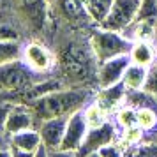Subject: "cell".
Listing matches in <instances>:
<instances>
[{"mask_svg": "<svg viewBox=\"0 0 157 157\" xmlns=\"http://www.w3.org/2000/svg\"><path fill=\"white\" fill-rule=\"evenodd\" d=\"M88 34L90 32L72 30L50 23L44 43H48L55 51L57 64L53 76L62 79L67 86L97 90L99 60L90 46Z\"/></svg>", "mask_w": 157, "mask_h": 157, "instance_id": "obj_1", "label": "cell"}, {"mask_svg": "<svg viewBox=\"0 0 157 157\" xmlns=\"http://www.w3.org/2000/svg\"><path fill=\"white\" fill-rule=\"evenodd\" d=\"M94 88H79V86H62L53 92L43 95L41 99L30 104V109L34 111L39 124L48 118L55 117H71L76 111H81L83 108L95 97Z\"/></svg>", "mask_w": 157, "mask_h": 157, "instance_id": "obj_2", "label": "cell"}, {"mask_svg": "<svg viewBox=\"0 0 157 157\" xmlns=\"http://www.w3.org/2000/svg\"><path fill=\"white\" fill-rule=\"evenodd\" d=\"M50 23L81 32L97 27L86 11L85 0H53L50 4Z\"/></svg>", "mask_w": 157, "mask_h": 157, "instance_id": "obj_3", "label": "cell"}, {"mask_svg": "<svg viewBox=\"0 0 157 157\" xmlns=\"http://www.w3.org/2000/svg\"><path fill=\"white\" fill-rule=\"evenodd\" d=\"M88 41L99 62H106L109 58L129 55L132 48V41L124 32H115L102 27H94L88 34Z\"/></svg>", "mask_w": 157, "mask_h": 157, "instance_id": "obj_4", "label": "cell"}, {"mask_svg": "<svg viewBox=\"0 0 157 157\" xmlns=\"http://www.w3.org/2000/svg\"><path fill=\"white\" fill-rule=\"evenodd\" d=\"M18 11L30 32V39L46 37L50 27V2L48 0H9Z\"/></svg>", "mask_w": 157, "mask_h": 157, "instance_id": "obj_5", "label": "cell"}, {"mask_svg": "<svg viewBox=\"0 0 157 157\" xmlns=\"http://www.w3.org/2000/svg\"><path fill=\"white\" fill-rule=\"evenodd\" d=\"M44 78H48V76L39 74L34 69H30L21 58L6 62V64L0 65V95L20 92V90L34 85Z\"/></svg>", "mask_w": 157, "mask_h": 157, "instance_id": "obj_6", "label": "cell"}, {"mask_svg": "<svg viewBox=\"0 0 157 157\" xmlns=\"http://www.w3.org/2000/svg\"><path fill=\"white\" fill-rule=\"evenodd\" d=\"M21 60L30 69H34L39 74L53 76V72H55V64H57L55 51L51 50V46L48 43H44L43 39L25 41L21 51Z\"/></svg>", "mask_w": 157, "mask_h": 157, "instance_id": "obj_7", "label": "cell"}, {"mask_svg": "<svg viewBox=\"0 0 157 157\" xmlns=\"http://www.w3.org/2000/svg\"><path fill=\"white\" fill-rule=\"evenodd\" d=\"M0 41L7 43L30 41V32L27 25L9 0H0Z\"/></svg>", "mask_w": 157, "mask_h": 157, "instance_id": "obj_8", "label": "cell"}, {"mask_svg": "<svg viewBox=\"0 0 157 157\" xmlns=\"http://www.w3.org/2000/svg\"><path fill=\"white\" fill-rule=\"evenodd\" d=\"M141 0H115L108 16L101 21L99 27L115 32H125L140 14Z\"/></svg>", "mask_w": 157, "mask_h": 157, "instance_id": "obj_9", "label": "cell"}, {"mask_svg": "<svg viewBox=\"0 0 157 157\" xmlns=\"http://www.w3.org/2000/svg\"><path fill=\"white\" fill-rule=\"evenodd\" d=\"M118 138H120V127L115 124V120H108L106 124H102L99 127H92L88 129L85 140L81 143V147L78 148L79 157H85L88 154H95L99 152L101 148H104L111 143H118Z\"/></svg>", "mask_w": 157, "mask_h": 157, "instance_id": "obj_10", "label": "cell"}, {"mask_svg": "<svg viewBox=\"0 0 157 157\" xmlns=\"http://www.w3.org/2000/svg\"><path fill=\"white\" fill-rule=\"evenodd\" d=\"M129 64H131L129 55H122V57L109 58L106 62H99V69H97L99 88H106V86H111L115 83H120Z\"/></svg>", "mask_w": 157, "mask_h": 157, "instance_id": "obj_11", "label": "cell"}, {"mask_svg": "<svg viewBox=\"0 0 157 157\" xmlns=\"http://www.w3.org/2000/svg\"><path fill=\"white\" fill-rule=\"evenodd\" d=\"M37 129V120L29 104H13L6 120V134L11 136L20 131Z\"/></svg>", "mask_w": 157, "mask_h": 157, "instance_id": "obj_12", "label": "cell"}, {"mask_svg": "<svg viewBox=\"0 0 157 157\" xmlns=\"http://www.w3.org/2000/svg\"><path fill=\"white\" fill-rule=\"evenodd\" d=\"M86 132H88V125H86L85 117H83V109L72 113L69 117V120H67V127H65V134L60 148L78 152V148L81 147V143L85 140Z\"/></svg>", "mask_w": 157, "mask_h": 157, "instance_id": "obj_13", "label": "cell"}, {"mask_svg": "<svg viewBox=\"0 0 157 157\" xmlns=\"http://www.w3.org/2000/svg\"><path fill=\"white\" fill-rule=\"evenodd\" d=\"M67 120L69 117H55V118H48L39 124V134L43 140V145L48 150H57L62 145L65 134V127H67Z\"/></svg>", "mask_w": 157, "mask_h": 157, "instance_id": "obj_14", "label": "cell"}, {"mask_svg": "<svg viewBox=\"0 0 157 157\" xmlns=\"http://www.w3.org/2000/svg\"><path fill=\"white\" fill-rule=\"evenodd\" d=\"M125 36L134 43V41H147L157 46V16H145V18H136L134 23L125 29Z\"/></svg>", "mask_w": 157, "mask_h": 157, "instance_id": "obj_15", "label": "cell"}, {"mask_svg": "<svg viewBox=\"0 0 157 157\" xmlns=\"http://www.w3.org/2000/svg\"><path fill=\"white\" fill-rule=\"evenodd\" d=\"M125 95H127V88L124 85V81H120V83H115V85L106 86V88H97L94 99L113 117L115 111L125 102Z\"/></svg>", "mask_w": 157, "mask_h": 157, "instance_id": "obj_16", "label": "cell"}, {"mask_svg": "<svg viewBox=\"0 0 157 157\" xmlns=\"http://www.w3.org/2000/svg\"><path fill=\"white\" fill-rule=\"evenodd\" d=\"M43 145L41 134L37 129H27V131H20L9 136V147L18 150H25V152H36L39 147Z\"/></svg>", "mask_w": 157, "mask_h": 157, "instance_id": "obj_17", "label": "cell"}, {"mask_svg": "<svg viewBox=\"0 0 157 157\" xmlns=\"http://www.w3.org/2000/svg\"><path fill=\"white\" fill-rule=\"evenodd\" d=\"M129 58L132 64L150 67L157 60V46L147 41H134L132 48L129 51Z\"/></svg>", "mask_w": 157, "mask_h": 157, "instance_id": "obj_18", "label": "cell"}, {"mask_svg": "<svg viewBox=\"0 0 157 157\" xmlns=\"http://www.w3.org/2000/svg\"><path fill=\"white\" fill-rule=\"evenodd\" d=\"M147 76H148V67H143V65L131 62L124 72L122 81H124L127 90H143L145 83H147Z\"/></svg>", "mask_w": 157, "mask_h": 157, "instance_id": "obj_19", "label": "cell"}, {"mask_svg": "<svg viewBox=\"0 0 157 157\" xmlns=\"http://www.w3.org/2000/svg\"><path fill=\"white\" fill-rule=\"evenodd\" d=\"M83 117H85V122H86V125H88V129L99 127V125H102V124H106L108 120L113 118L95 99H92L83 108Z\"/></svg>", "mask_w": 157, "mask_h": 157, "instance_id": "obj_20", "label": "cell"}, {"mask_svg": "<svg viewBox=\"0 0 157 157\" xmlns=\"http://www.w3.org/2000/svg\"><path fill=\"white\" fill-rule=\"evenodd\" d=\"M113 120L120 129H127V127H132V125H138V109L134 106L127 104V102H124L113 113Z\"/></svg>", "mask_w": 157, "mask_h": 157, "instance_id": "obj_21", "label": "cell"}, {"mask_svg": "<svg viewBox=\"0 0 157 157\" xmlns=\"http://www.w3.org/2000/svg\"><path fill=\"white\" fill-rule=\"evenodd\" d=\"M113 2L115 0H85L86 11H88V14L95 25H101V21L108 16Z\"/></svg>", "mask_w": 157, "mask_h": 157, "instance_id": "obj_22", "label": "cell"}, {"mask_svg": "<svg viewBox=\"0 0 157 157\" xmlns=\"http://www.w3.org/2000/svg\"><path fill=\"white\" fill-rule=\"evenodd\" d=\"M145 141V131L140 125H132L127 129H120V138L118 143L122 145V148H127L132 145H140Z\"/></svg>", "mask_w": 157, "mask_h": 157, "instance_id": "obj_23", "label": "cell"}, {"mask_svg": "<svg viewBox=\"0 0 157 157\" xmlns=\"http://www.w3.org/2000/svg\"><path fill=\"white\" fill-rule=\"evenodd\" d=\"M124 157H157V143L143 141L124 148Z\"/></svg>", "mask_w": 157, "mask_h": 157, "instance_id": "obj_24", "label": "cell"}, {"mask_svg": "<svg viewBox=\"0 0 157 157\" xmlns=\"http://www.w3.org/2000/svg\"><path fill=\"white\" fill-rule=\"evenodd\" d=\"M23 43H7V41H0V65L21 58Z\"/></svg>", "mask_w": 157, "mask_h": 157, "instance_id": "obj_25", "label": "cell"}, {"mask_svg": "<svg viewBox=\"0 0 157 157\" xmlns=\"http://www.w3.org/2000/svg\"><path fill=\"white\" fill-rule=\"evenodd\" d=\"M143 90H147L148 94L157 97V60L148 67V76H147V83H145Z\"/></svg>", "mask_w": 157, "mask_h": 157, "instance_id": "obj_26", "label": "cell"}, {"mask_svg": "<svg viewBox=\"0 0 157 157\" xmlns=\"http://www.w3.org/2000/svg\"><path fill=\"white\" fill-rule=\"evenodd\" d=\"M101 157H124V148H122L120 143H111L104 148L99 150Z\"/></svg>", "mask_w": 157, "mask_h": 157, "instance_id": "obj_27", "label": "cell"}, {"mask_svg": "<svg viewBox=\"0 0 157 157\" xmlns=\"http://www.w3.org/2000/svg\"><path fill=\"white\" fill-rule=\"evenodd\" d=\"M145 16H157V0H141V9L138 18Z\"/></svg>", "mask_w": 157, "mask_h": 157, "instance_id": "obj_28", "label": "cell"}, {"mask_svg": "<svg viewBox=\"0 0 157 157\" xmlns=\"http://www.w3.org/2000/svg\"><path fill=\"white\" fill-rule=\"evenodd\" d=\"M11 102L0 99V134H6V120H7V113L11 109Z\"/></svg>", "mask_w": 157, "mask_h": 157, "instance_id": "obj_29", "label": "cell"}, {"mask_svg": "<svg viewBox=\"0 0 157 157\" xmlns=\"http://www.w3.org/2000/svg\"><path fill=\"white\" fill-rule=\"evenodd\" d=\"M50 157H79V155L76 152H72V150L57 148V150H50Z\"/></svg>", "mask_w": 157, "mask_h": 157, "instance_id": "obj_30", "label": "cell"}, {"mask_svg": "<svg viewBox=\"0 0 157 157\" xmlns=\"http://www.w3.org/2000/svg\"><path fill=\"white\" fill-rule=\"evenodd\" d=\"M11 148V157H34L32 152H25V150H18V148H13V147H9Z\"/></svg>", "mask_w": 157, "mask_h": 157, "instance_id": "obj_31", "label": "cell"}, {"mask_svg": "<svg viewBox=\"0 0 157 157\" xmlns=\"http://www.w3.org/2000/svg\"><path fill=\"white\" fill-rule=\"evenodd\" d=\"M34 157H50V150L46 148L44 145H41V147L34 152Z\"/></svg>", "mask_w": 157, "mask_h": 157, "instance_id": "obj_32", "label": "cell"}, {"mask_svg": "<svg viewBox=\"0 0 157 157\" xmlns=\"http://www.w3.org/2000/svg\"><path fill=\"white\" fill-rule=\"evenodd\" d=\"M9 148V136L7 134H0V150Z\"/></svg>", "mask_w": 157, "mask_h": 157, "instance_id": "obj_33", "label": "cell"}, {"mask_svg": "<svg viewBox=\"0 0 157 157\" xmlns=\"http://www.w3.org/2000/svg\"><path fill=\"white\" fill-rule=\"evenodd\" d=\"M0 157H11V148H2L0 150Z\"/></svg>", "mask_w": 157, "mask_h": 157, "instance_id": "obj_34", "label": "cell"}, {"mask_svg": "<svg viewBox=\"0 0 157 157\" xmlns=\"http://www.w3.org/2000/svg\"><path fill=\"white\" fill-rule=\"evenodd\" d=\"M85 157H101V155H99V152H95V154H88V155H85Z\"/></svg>", "mask_w": 157, "mask_h": 157, "instance_id": "obj_35", "label": "cell"}, {"mask_svg": "<svg viewBox=\"0 0 157 157\" xmlns=\"http://www.w3.org/2000/svg\"><path fill=\"white\" fill-rule=\"evenodd\" d=\"M48 2H50V4H51V2H53V0H48Z\"/></svg>", "mask_w": 157, "mask_h": 157, "instance_id": "obj_36", "label": "cell"}]
</instances>
